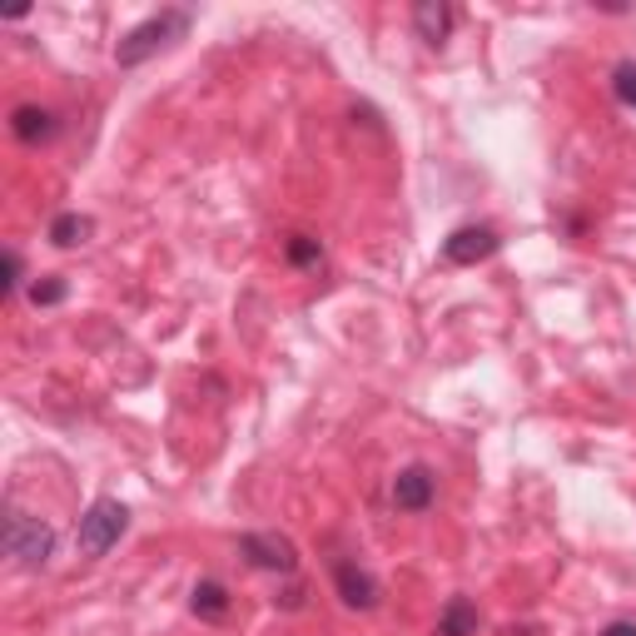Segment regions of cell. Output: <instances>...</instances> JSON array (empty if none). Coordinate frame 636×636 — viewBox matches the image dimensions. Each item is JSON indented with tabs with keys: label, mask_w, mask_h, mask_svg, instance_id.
Wrapping results in <instances>:
<instances>
[{
	"label": "cell",
	"mask_w": 636,
	"mask_h": 636,
	"mask_svg": "<svg viewBox=\"0 0 636 636\" xmlns=\"http://www.w3.org/2000/svg\"><path fill=\"white\" fill-rule=\"evenodd\" d=\"M185 30H189V10H159V16L140 20L135 30H125V40L115 46V66L120 70L145 66V60L159 56V50H165L169 40H179Z\"/></svg>",
	"instance_id": "6da1fadb"
},
{
	"label": "cell",
	"mask_w": 636,
	"mask_h": 636,
	"mask_svg": "<svg viewBox=\"0 0 636 636\" xmlns=\"http://www.w3.org/2000/svg\"><path fill=\"white\" fill-rule=\"evenodd\" d=\"M125 527H130V507L115 503V497H100V503L80 517V553L85 557H105L125 537Z\"/></svg>",
	"instance_id": "7a4b0ae2"
},
{
	"label": "cell",
	"mask_w": 636,
	"mask_h": 636,
	"mask_svg": "<svg viewBox=\"0 0 636 636\" xmlns=\"http://www.w3.org/2000/svg\"><path fill=\"white\" fill-rule=\"evenodd\" d=\"M6 553L20 562V567H46L50 553H56V527L40 523V517H26V513H10L6 523Z\"/></svg>",
	"instance_id": "3957f363"
},
{
	"label": "cell",
	"mask_w": 636,
	"mask_h": 636,
	"mask_svg": "<svg viewBox=\"0 0 636 636\" xmlns=\"http://www.w3.org/2000/svg\"><path fill=\"white\" fill-rule=\"evenodd\" d=\"M497 249H503V239H497V229H487V225H463V229H453V235L443 239V259L458 264V269L493 259Z\"/></svg>",
	"instance_id": "277c9868"
},
{
	"label": "cell",
	"mask_w": 636,
	"mask_h": 636,
	"mask_svg": "<svg viewBox=\"0 0 636 636\" xmlns=\"http://www.w3.org/2000/svg\"><path fill=\"white\" fill-rule=\"evenodd\" d=\"M239 553L249 557L254 567H264V572H294V567H299V547H294L289 537H279V533H244Z\"/></svg>",
	"instance_id": "5b68a950"
},
{
	"label": "cell",
	"mask_w": 636,
	"mask_h": 636,
	"mask_svg": "<svg viewBox=\"0 0 636 636\" xmlns=\"http://www.w3.org/2000/svg\"><path fill=\"white\" fill-rule=\"evenodd\" d=\"M433 497H438V473L423 468V463H413V468H403L394 477V507L398 513H428Z\"/></svg>",
	"instance_id": "8992f818"
},
{
	"label": "cell",
	"mask_w": 636,
	"mask_h": 636,
	"mask_svg": "<svg viewBox=\"0 0 636 636\" xmlns=\"http://www.w3.org/2000/svg\"><path fill=\"white\" fill-rule=\"evenodd\" d=\"M334 587H338V597H344V607H354V612H374L378 607V582L368 577L358 562H338Z\"/></svg>",
	"instance_id": "52a82bcc"
},
{
	"label": "cell",
	"mask_w": 636,
	"mask_h": 636,
	"mask_svg": "<svg viewBox=\"0 0 636 636\" xmlns=\"http://www.w3.org/2000/svg\"><path fill=\"white\" fill-rule=\"evenodd\" d=\"M10 130H16L20 145H46L60 135V120L56 110H40V105H20L16 115H10Z\"/></svg>",
	"instance_id": "ba28073f"
},
{
	"label": "cell",
	"mask_w": 636,
	"mask_h": 636,
	"mask_svg": "<svg viewBox=\"0 0 636 636\" xmlns=\"http://www.w3.org/2000/svg\"><path fill=\"white\" fill-rule=\"evenodd\" d=\"M413 26H418V36L428 40V46H443L453 30V6H438V0H423L418 10H413Z\"/></svg>",
	"instance_id": "9c48e42d"
},
{
	"label": "cell",
	"mask_w": 636,
	"mask_h": 636,
	"mask_svg": "<svg viewBox=\"0 0 636 636\" xmlns=\"http://www.w3.org/2000/svg\"><path fill=\"white\" fill-rule=\"evenodd\" d=\"M189 607H195V617L219 622L229 612V587H225V582H215V577L195 582V592H189Z\"/></svg>",
	"instance_id": "30bf717a"
},
{
	"label": "cell",
	"mask_w": 636,
	"mask_h": 636,
	"mask_svg": "<svg viewBox=\"0 0 636 636\" xmlns=\"http://www.w3.org/2000/svg\"><path fill=\"white\" fill-rule=\"evenodd\" d=\"M438 636H477V607L463 597H453L438 617Z\"/></svg>",
	"instance_id": "8fae6325"
},
{
	"label": "cell",
	"mask_w": 636,
	"mask_h": 636,
	"mask_svg": "<svg viewBox=\"0 0 636 636\" xmlns=\"http://www.w3.org/2000/svg\"><path fill=\"white\" fill-rule=\"evenodd\" d=\"M90 219L85 215H60L56 225H50V244H56V249H76V244H85L90 239Z\"/></svg>",
	"instance_id": "7c38bea8"
},
{
	"label": "cell",
	"mask_w": 636,
	"mask_h": 636,
	"mask_svg": "<svg viewBox=\"0 0 636 636\" xmlns=\"http://www.w3.org/2000/svg\"><path fill=\"white\" fill-rule=\"evenodd\" d=\"M70 294V284L60 279V274H46V279L30 284V304H40V309H50V304H60Z\"/></svg>",
	"instance_id": "4fadbf2b"
},
{
	"label": "cell",
	"mask_w": 636,
	"mask_h": 636,
	"mask_svg": "<svg viewBox=\"0 0 636 636\" xmlns=\"http://www.w3.org/2000/svg\"><path fill=\"white\" fill-rule=\"evenodd\" d=\"M612 90H617V100L627 105V110H636V56L612 70Z\"/></svg>",
	"instance_id": "5bb4252c"
},
{
	"label": "cell",
	"mask_w": 636,
	"mask_h": 636,
	"mask_svg": "<svg viewBox=\"0 0 636 636\" xmlns=\"http://www.w3.org/2000/svg\"><path fill=\"white\" fill-rule=\"evenodd\" d=\"M324 259V244L314 235H294L289 239V264H299V269H314V264Z\"/></svg>",
	"instance_id": "9a60e30c"
},
{
	"label": "cell",
	"mask_w": 636,
	"mask_h": 636,
	"mask_svg": "<svg viewBox=\"0 0 636 636\" xmlns=\"http://www.w3.org/2000/svg\"><path fill=\"white\" fill-rule=\"evenodd\" d=\"M20 279H26V259H20L16 249H6V279H0V294L10 299V294L20 289Z\"/></svg>",
	"instance_id": "2e32d148"
},
{
	"label": "cell",
	"mask_w": 636,
	"mask_h": 636,
	"mask_svg": "<svg viewBox=\"0 0 636 636\" xmlns=\"http://www.w3.org/2000/svg\"><path fill=\"white\" fill-rule=\"evenodd\" d=\"M597 636H636V622H607Z\"/></svg>",
	"instance_id": "e0dca14e"
}]
</instances>
